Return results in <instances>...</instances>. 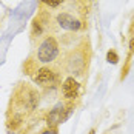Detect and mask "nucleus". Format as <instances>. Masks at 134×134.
I'll return each mask as SVG.
<instances>
[{
  "mask_svg": "<svg viewBox=\"0 0 134 134\" xmlns=\"http://www.w3.org/2000/svg\"><path fill=\"white\" fill-rule=\"evenodd\" d=\"M32 79L39 86L53 88V86H57L60 82V72H59V68L54 65H43L36 71Z\"/></svg>",
  "mask_w": 134,
  "mask_h": 134,
  "instance_id": "7ed1b4c3",
  "label": "nucleus"
},
{
  "mask_svg": "<svg viewBox=\"0 0 134 134\" xmlns=\"http://www.w3.org/2000/svg\"><path fill=\"white\" fill-rule=\"evenodd\" d=\"M59 54H60V46L55 40V37L46 36L37 46L36 62H39L42 65H54Z\"/></svg>",
  "mask_w": 134,
  "mask_h": 134,
  "instance_id": "f257e3e1",
  "label": "nucleus"
},
{
  "mask_svg": "<svg viewBox=\"0 0 134 134\" xmlns=\"http://www.w3.org/2000/svg\"><path fill=\"white\" fill-rule=\"evenodd\" d=\"M60 29H65V31H79L82 29L83 23L79 17H76L74 14L63 11V13H59L55 15V22H54Z\"/></svg>",
  "mask_w": 134,
  "mask_h": 134,
  "instance_id": "39448f33",
  "label": "nucleus"
},
{
  "mask_svg": "<svg viewBox=\"0 0 134 134\" xmlns=\"http://www.w3.org/2000/svg\"><path fill=\"white\" fill-rule=\"evenodd\" d=\"M62 96L65 97V100L69 102V103H72L74 102V99H77L79 97V93H80V83L76 80V77H72V76H69L66 77L65 80L62 82Z\"/></svg>",
  "mask_w": 134,
  "mask_h": 134,
  "instance_id": "423d86ee",
  "label": "nucleus"
},
{
  "mask_svg": "<svg viewBox=\"0 0 134 134\" xmlns=\"http://www.w3.org/2000/svg\"><path fill=\"white\" fill-rule=\"evenodd\" d=\"M133 54H134V37L130 40V54H128V60H126V68L130 66V59H131Z\"/></svg>",
  "mask_w": 134,
  "mask_h": 134,
  "instance_id": "1a4fd4ad",
  "label": "nucleus"
},
{
  "mask_svg": "<svg viewBox=\"0 0 134 134\" xmlns=\"http://www.w3.org/2000/svg\"><path fill=\"white\" fill-rule=\"evenodd\" d=\"M74 111V105L69 103V102H65V103H57L55 107L51 109V113L48 114L46 117V125L48 128H55L57 125L63 123L68 117L71 116V113Z\"/></svg>",
  "mask_w": 134,
  "mask_h": 134,
  "instance_id": "20e7f679",
  "label": "nucleus"
},
{
  "mask_svg": "<svg viewBox=\"0 0 134 134\" xmlns=\"http://www.w3.org/2000/svg\"><path fill=\"white\" fill-rule=\"evenodd\" d=\"M65 68L72 77H80L88 69V55H85L83 49H74L65 60Z\"/></svg>",
  "mask_w": 134,
  "mask_h": 134,
  "instance_id": "f03ea898",
  "label": "nucleus"
},
{
  "mask_svg": "<svg viewBox=\"0 0 134 134\" xmlns=\"http://www.w3.org/2000/svg\"><path fill=\"white\" fill-rule=\"evenodd\" d=\"M88 134H96V130H94V128H93V130H90V133H88Z\"/></svg>",
  "mask_w": 134,
  "mask_h": 134,
  "instance_id": "9b49d317",
  "label": "nucleus"
},
{
  "mask_svg": "<svg viewBox=\"0 0 134 134\" xmlns=\"http://www.w3.org/2000/svg\"><path fill=\"white\" fill-rule=\"evenodd\" d=\"M40 134H57V128H46Z\"/></svg>",
  "mask_w": 134,
  "mask_h": 134,
  "instance_id": "9d476101",
  "label": "nucleus"
},
{
  "mask_svg": "<svg viewBox=\"0 0 134 134\" xmlns=\"http://www.w3.org/2000/svg\"><path fill=\"white\" fill-rule=\"evenodd\" d=\"M9 134H15V133H9Z\"/></svg>",
  "mask_w": 134,
  "mask_h": 134,
  "instance_id": "f8f14e48",
  "label": "nucleus"
},
{
  "mask_svg": "<svg viewBox=\"0 0 134 134\" xmlns=\"http://www.w3.org/2000/svg\"><path fill=\"white\" fill-rule=\"evenodd\" d=\"M40 2L45 6H48V8H57V6H60L65 0H40Z\"/></svg>",
  "mask_w": 134,
  "mask_h": 134,
  "instance_id": "6e6552de",
  "label": "nucleus"
},
{
  "mask_svg": "<svg viewBox=\"0 0 134 134\" xmlns=\"http://www.w3.org/2000/svg\"><path fill=\"white\" fill-rule=\"evenodd\" d=\"M107 60L109 62V63H113V65H116L117 62H119V55H117V53L114 51V49H109L107 54Z\"/></svg>",
  "mask_w": 134,
  "mask_h": 134,
  "instance_id": "0eeeda50",
  "label": "nucleus"
}]
</instances>
